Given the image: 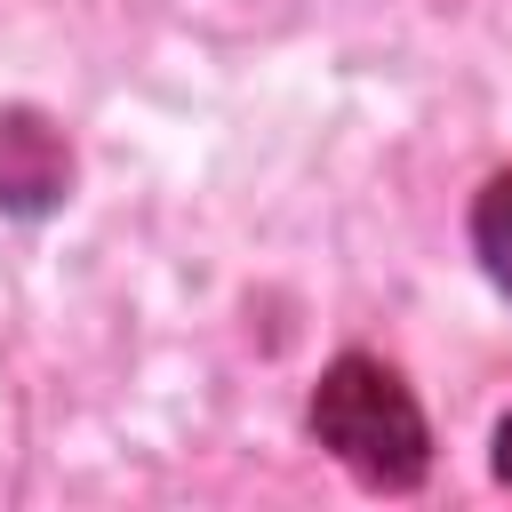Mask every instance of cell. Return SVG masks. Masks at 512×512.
<instances>
[{
  "mask_svg": "<svg viewBox=\"0 0 512 512\" xmlns=\"http://www.w3.org/2000/svg\"><path fill=\"white\" fill-rule=\"evenodd\" d=\"M64 176H72L64 136H56L40 112H0V208L40 216V208H56Z\"/></svg>",
  "mask_w": 512,
  "mask_h": 512,
  "instance_id": "obj_2",
  "label": "cell"
},
{
  "mask_svg": "<svg viewBox=\"0 0 512 512\" xmlns=\"http://www.w3.org/2000/svg\"><path fill=\"white\" fill-rule=\"evenodd\" d=\"M472 240H480V264H488V280L512 296V168L480 192V208H472Z\"/></svg>",
  "mask_w": 512,
  "mask_h": 512,
  "instance_id": "obj_3",
  "label": "cell"
},
{
  "mask_svg": "<svg viewBox=\"0 0 512 512\" xmlns=\"http://www.w3.org/2000/svg\"><path fill=\"white\" fill-rule=\"evenodd\" d=\"M496 472H504V488H512V416H504V432H496Z\"/></svg>",
  "mask_w": 512,
  "mask_h": 512,
  "instance_id": "obj_4",
  "label": "cell"
},
{
  "mask_svg": "<svg viewBox=\"0 0 512 512\" xmlns=\"http://www.w3.org/2000/svg\"><path fill=\"white\" fill-rule=\"evenodd\" d=\"M312 432L320 448L344 456L352 480L368 488H416L424 464H432V440H424V416L408 400V384L384 368V360H336L312 392Z\"/></svg>",
  "mask_w": 512,
  "mask_h": 512,
  "instance_id": "obj_1",
  "label": "cell"
}]
</instances>
